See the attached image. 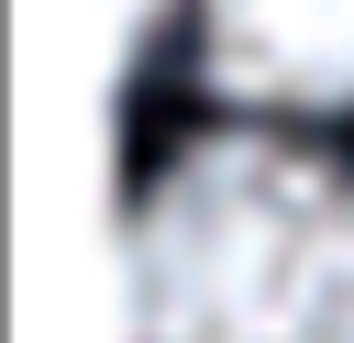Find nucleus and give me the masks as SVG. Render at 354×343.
Wrapping results in <instances>:
<instances>
[{"label":"nucleus","mask_w":354,"mask_h":343,"mask_svg":"<svg viewBox=\"0 0 354 343\" xmlns=\"http://www.w3.org/2000/svg\"><path fill=\"white\" fill-rule=\"evenodd\" d=\"M122 343H354V177L277 133L188 144L122 221Z\"/></svg>","instance_id":"f257e3e1"},{"label":"nucleus","mask_w":354,"mask_h":343,"mask_svg":"<svg viewBox=\"0 0 354 343\" xmlns=\"http://www.w3.org/2000/svg\"><path fill=\"white\" fill-rule=\"evenodd\" d=\"M199 55L232 100L343 111L354 100V0H199Z\"/></svg>","instance_id":"f03ea898"}]
</instances>
